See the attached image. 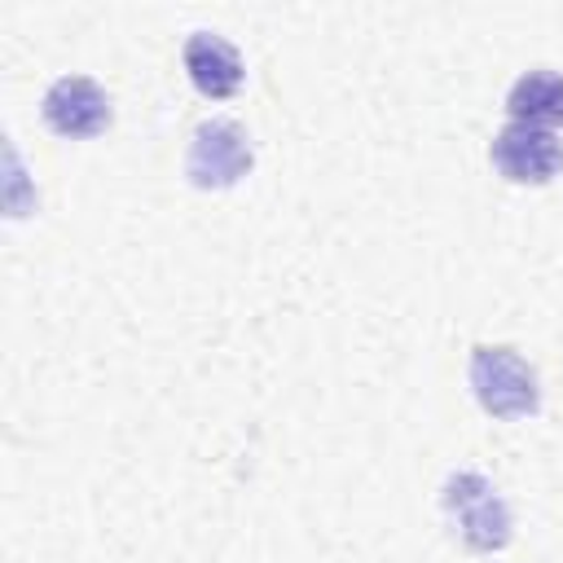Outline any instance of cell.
I'll use <instances>...</instances> for the list:
<instances>
[{"label":"cell","instance_id":"277c9868","mask_svg":"<svg viewBox=\"0 0 563 563\" xmlns=\"http://www.w3.org/2000/svg\"><path fill=\"white\" fill-rule=\"evenodd\" d=\"M493 163L515 185H541L563 167V141L550 128H532V123L510 119L493 136Z\"/></svg>","mask_w":563,"mask_h":563},{"label":"cell","instance_id":"5b68a950","mask_svg":"<svg viewBox=\"0 0 563 563\" xmlns=\"http://www.w3.org/2000/svg\"><path fill=\"white\" fill-rule=\"evenodd\" d=\"M44 123L62 136H97L110 123V97L88 75H62L44 92Z\"/></svg>","mask_w":563,"mask_h":563},{"label":"cell","instance_id":"8992f818","mask_svg":"<svg viewBox=\"0 0 563 563\" xmlns=\"http://www.w3.org/2000/svg\"><path fill=\"white\" fill-rule=\"evenodd\" d=\"M185 70L202 97H229L242 84V57L216 31H194L185 40Z\"/></svg>","mask_w":563,"mask_h":563},{"label":"cell","instance_id":"3957f363","mask_svg":"<svg viewBox=\"0 0 563 563\" xmlns=\"http://www.w3.org/2000/svg\"><path fill=\"white\" fill-rule=\"evenodd\" d=\"M251 158H255V150H251L246 132L233 119H211V123H198V132L189 141L185 176L198 189H224L251 172Z\"/></svg>","mask_w":563,"mask_h":563},{"label":"cell","instance_id":"6da1fadb","mask_svg":"<svg viewBox=\"0 0 563 563\" xmlns=\"http://www.w3.org/2000/svg\"><path fill=\"white\" fill-rule=\"evenodd\" d=\"M471 387L493 418H528L541 405V387L532 365L515 347H475L471 352Z\"/></svg>","mask_w":563,"mask_h":563},{"label":"cell","instance_id":"52a82bcc","mask_svg":"<svg viewBox=\"0 0 563 563\" xmlns=\"http://www.w3.org/2000/svg\"><path fill=\"white\" fill-rule=\"evenodd\" d=\"M506 110L515 123H532V128H554L563 123V75L559 70H528L510 84V97H506Z\"/></svg>","mask_w":563,"mask_h":563},{"label":"cell","instance_id":"7a4b0ae2","mask_svg":"<svg viewBox=\"0 0 563 563\" xmlns=\"http://www.w3.org/2000/svg\"><path fill=\"white\" fill-rule=\"evenodd\" d=\"M440 501L471 550H501L510 541V506L484 475H475V471L449 475Z\"/></svg>","mask_w":563,"mask_h":563}]
</instances>
